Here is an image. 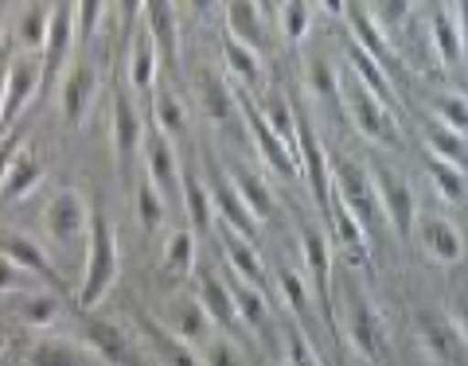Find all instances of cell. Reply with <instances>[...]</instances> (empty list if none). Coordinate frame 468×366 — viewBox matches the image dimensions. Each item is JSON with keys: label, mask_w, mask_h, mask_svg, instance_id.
Returning a JSON list of instances; mask_svg holds the SVG:
<instances>
[{"label": "cell", "mask_w": 468, "mask_h": 366, "mask_svg": "<svg viewBox=\"0 0 468 366\" xmlns=\"http://www.w3.org/2000/svg\"><path fill=\"white\" fill-rule=\"evenodd\" d=\"M117 269H122V250H117V230L106 214L90 218V234H86V273L79 285V308L90 312L101 304V297L113 288Z\"/></svg>", "instance_id": "6da1fadb"}, {"label": "cell", "mask_w": 468, "mask_h": 366, "mask_svg": "<svg viewBox=\"0 0 468 366\" xmlns=\"http://www.w3.org/2000/svg\"><path fill=\"white\" fill-rule=\"evenodd\" d=\"M332 199L340 203V207L356 218L367 234L383 223V211H378L371 175L363 172L359 164H351V160H335V168H332Z\"/></svg>", "instance_id": "7a4b0ae2"}, {"label": "cell", "mask_w": 468, "mask_h": 366, "mask_svg": "<svg viewBox=\"0 0 468 366\" xmlns=\"http://www.w3.org/2000/svg\"><path fill=\"white\" fill-rule=\"evenodd\" d=\"M344 331H347L351 347H356L367 362H383L387 359V328H383V319H378L375 304L351 285L344 292Z\"/></svg>", "instance_id": "3957f363"}, {"label": "cell", "mask_w": 468, "mask_h": 366, "mask_svg": "<svg viewBox=\"0 0 468 366\" xmlns=\"http://www.w3.org/2000/svg\"><path fill=\"white\" fill-rule=\"evenodd\" d=\"M340 106L351 113V121L367 141L375 144H399V121L378 98H371L359 82H340Z\"/></svg>", "instance_id": "277c9868"}, {"label": "cell", "mask_w": 468, "mask_h": 366, "mask_svg": "<svg viewBox=\"0 0 468 366\" xmlns=\"http://www.w3.org/2000/svg\"><path fill=\"white\" fill-rule=\"evenodd\" d=\"M82 343L106 366H153L141 343L113 319H86L82 324Z\"/></svg>", "instance_id": "5b68a950"}, {"label": "cell", "mask_w": 468, "mask_h": 366, "mask_svg": "<svg viewBox=\"0 0 468 366\" xmlns=\"http://www.w3.org/2000/svg\"><path fill=\"white\" fill-rule=\"evenodd\" d=\"M90 207H86V195L75 187H58L48 199V211H43V226L58 246H75L90 234Z\"/></svg>", "instance_id": "8992f818"}, {"label": "cell", "mask_w": 468, "mask_h": 366, "mask_svg": "<svg viewBox=\"0 0 468 366\" xmlns=\"http://www.w3.org/2000/svg\"><path fill=\"white\" fill-rule=\"evenodd\" d=\"M371 183H375V199H378V211H383V218L394 226L399 238H410V234H414V223H418V203H414L410 183L402 180L399 172H390V168H375Z\"/></svg>", "instance_id": "52a82bcc"}, {"label": "cell", "mask_w": 468, "mask_h": 366, "mask_svg": "<svg viewBox=\"0 0 468 366\" xmlns=\"http://www.w3.org/2000/svg\"><path fill=\"white\" fill-rule=\"evenodd\" d=\"M292 152H297V168H304V175H309L313 199L328 211V203H332V168H328V152H324V144H320V137H316V129H313L309 117H297Z\"/></svg>", "instance_id": "ba28073f"}, {"label": "cell", "mask_w": 468, "mask_h": 366, "mask_svg": "<svg viewBox=\"0 0 468 366\" xmlns=\"http://www.w3.org/2000/svg\"><path fill=\"white\" fill-rule=\"evenodd\" d=\"M418 340L437 366H464V328L437 312L418 316Z\"/></svg>", "instance_id": "9c48e42d"}, {"label": "cell", "mask_w": 468, "mask_h": 366, "mask_svg": "<svg viewBox=\"0 0 468 366\" xmlns=\"http://www.w3.org/2000/svg\"><path fill=\"white\" fill-rule=\"evenodd\" d=\"M70 47H75V5H51L48 39H43V82H58L67 75Z\"/></svg>", "instance_id": "30bf717a"}, {"label": "cell", "mask_w": 468, "mask_h": 366, "mask_svg": "<svg viewBox=\"0 0 468 366\" xmlns=\"http://www.w3.org/2000/svg\"><path fill=\"white\" fill-rule=\"evenodd\" d=\"M0 257L12 261L24 277H36V281L48 285V292H63V281H58V273L51 266V257L39 250V246L27 238V234H12V230H0Z\"/></svg>", "instance_id": "8fae6325"}, {"label": "cell", "mask_w": 468, "mask_h": 366, "mask_svg": "<svg viewBox=\"0 0 468 366\" xmlns=\"http://www.w3.org/2000/svg\"><path fill=\"white\" fill-rule=\"evenodd\" d=\"M239 110H242V117H246V129H250V137H254V144H258V156L266 160V168H273L277 175H297V152L289 149V144L273 133V129L261 121V113L254 110V98L250 94H239Z\"/></svg>", "instance_id": "7c38bea8"}, {"label": "cell", "mask_w": 468, "mask_h": 366, "mask_svg": "<svg viewBox=\"0 0 468 366\" xmlns=\"http://www.w3.org/2000/svg\"><path fill=\"white\" fill-rule=\"evenodd\" d=\"M43 86V63L36 55H12L8 58V90H5V113L0 125H12L27 110V101L39 94Z\"/></svg>", "instance_id": "4fadbf2b"}, {"label": "cell", "mask_w": 468, "mask_h": 366, "mask_svg": "<svg viewBox=\"0 0 468 366\" xmlns=\"http://www.w3.org/2000/svg\"><path fill=\"white\" fill-rule=\"evenodd\" d=\"M207 195H211V211L223 214V223H227V230L234 234V238H242V242L254 246V238H258V218L246 211V203H242L239 192L230 187V180H227L223 168H211V187H207Z\"/></svg>", "instance_id": "5bb4252c"}, {"label": "cell", "mask_w": 468, "mask_h": 366, "mask_svg": "<svg viewBox=\"0 0 468 366\" xmlns=\"http://www.w3.org/2000/svg\"><path fill=\"white\" fill-rule=\"evenodd\" d=\"M98 94V70L90 63H70L63 86H58V106H63V121L67 125H82L86 113L94 106Z\"/></svg>", "instance_id": "9a60e30c"}, {"label": "cell", "mask_w": 468, "mask_h": 366, "mask_svg": "<svg viewBox=\"0 0 468 366\" xmlns=\"http://www.w3.org/2000/svg\"><path fill=\"white\" fill-rule=\"evenodd\" d=\"M144 27H149V43L156 55H165L168 63H180V12L176 5H165V0H144Z\"/></svg>", "instance_id": "2e32d148"}, {"label": "cell", "mask_w": 468, "mask_h": 366, "mask_svg": "<svg viewBox=\"0 0 468 366\" xmlns=\"http://www.w3.org/2000/svg\"><path fill=\"white\" fill-rule=\"evenodd\" d=\"M160 328H165L168 335H176L180 343H207L211 340V319L207 312L199 308V300L196 297H180V300H172L168 304V312L156 319Z\"/></svg>", "instance_id": "e0dca14e"}, {"label": "cell", "mask_w": 468, "mask_h": 366, "mask_svg": "<svg viewBox=\"0 0 468 366\" xmlns=\"http://www.w3.org/2000/svg\"><path fill=\"white\" fill-rule=\"evenodd\" d=\"M344 16H347V27L356 32V47L371 58V63H378L390 75V67L399 63V55H394V47H390V39L378 32L375 27V20H371V12H367V5H344Z\"/></svg>", "instance_id": "ac0fdd59"}, {"label": "cell", "mask_w": 468, "mask_h": 366, "mask_svg": "<svg viewBox=\"0 0 468 366\" xmlns=\"http://www.w3.org/2000/svg\"><path fill=\"white\" fill-rule=\"evenodd\" d=\"M196 300H199V308L207 312V319H211V328H218V331H234L239 328V316H234V300H230V288H227V281H218V273H211V269H199L196 273Z\"/></svg>", "instance_id": "d6986e66"}, {"label": "cell", "mask_w": 468, "mask_h": 366, "mask_svg": "<svg viewBox=\"0 0 468 366\" xmlns=\"http://www.w3.org/2000/svg\"><path fill=\"white\" fill-rule=\"evenodd\" d=\"M149 137V144H144V160H149V183L156 187L160 195H176L180 192V156H176L172 141L165 133H144Z\"/></svg>", "instance_id": "ffe728a7"}, {"label": "cell", "mask_w": 468, "mask_h": 366, "mask_svg": "<svg viewBox=\"0 0 468 366\" xmlns=\"http://www.w3.org/2000/svg\"><path fill=\"white\" fill-rule=\"evenodd\" d=\"M144 117L141 110L133 106V98H129V90H117L113 94V152L117 160H129L137 149H141V141H144Z\"/></svg>", "instance_id": "44dd1931"}, {"label": "cell", "mask_w": 468, "mask_h": 366, "mask_svg": "<svg viewBox=\"0 0 468 366\" xmlns=\"http://www.w3.org/2000/svg\"><path fill=\"white\" fill-rule=\"evenodd\" d=\"M227 39L250 47L254 55L266 47V20H261V5H254V0H234V5H227Z\"/></svg>", "instance_id": "7402d4cb"}, {"label": "cell", "mask_w": 468, "mask_h": 366, "mask_svg": "<svg viewBox=\"0 0 468 366\" xmlns=\"http://www.w3.org/2000/svg\"><path fill=\"white\" fill-rule=\"evenodd\" d=\"M43 172H48V168H43V160L32 149H20L16 160H12L8 175H5V183H0V199H5V203L27 199L43 183Z\"/></svg>", "instance_id": "603a6c76"}, {"label": "cell", "mask_w": 468, "mask_h": 366, "mask_svg": "<svg viewBox=\"0 0 468 366\" xmlns=\"http://www.w3.org/2000/svg\"><path fill=\"white\" fill-rule=\"evenodd\" d=\"M418 234H421V246L441 261V266H457V261L464 257V242H461V230L445 223V218H421V223H414Z\"/></svg>", "instance_id": "cb8c5ba5"}, {"label": "cell", "mask_w": 468, "mask_h": 366, "mask_svg": "<svg viewBox=\"0 0 468 366\" xmlns=\"http://www.w3.org/2000/svg\"><path fill=\"white\" fill-rule=\"evenodd\" d=\"M347 63H351V70H356V82L367 90L371 98H378L383 106L394 113V106H399V98H394V86H390V75L378 63H371L367 55H363L356 43H347Z\"/></svg>", "instance_id": "d4e9b609"}, {"label": "cell", "mask_w": 468, "mask_h": 366, "mask_svg": "<svg viewBox=\"0 0 468 366\" xmlns=\"http://www.w3.org/2000/svg\"><path fill=\"white\" fill-rule=\"evenodd\" d=\"M141 331H144V340H149L153 347V355L165 362V366H199V355L187 343H180L176 335H168L165 328L156 324V316H141Z\"/></svg>", "instance_id": "484cf974"}, {"label": "cell", "mask_w": 468, "mask_h": 366, "mask_svg": "<svg viewBox=\"0 0 468 366\" xmlns=\"http://www.w3.org/2000/svg\"><path fill=\"white\" fill-rule=\"evenodd\" d=\"M199 106L203 113L211 117V121H227V117H234V110H239V98L230 94V86L215 75V70H199Z\"/></svg>", "instance_id": "4316f807"}, {"label": "cell", "mask_w": 468, "mask_h": 366, "mask_svg": "<svg viewBox=\"0 0 468 366\" xmlns=\"http://www.w3.org/2000/svg\"><path fill=\"white\" fill-rule=\"evenodd\" d=\"M301 250H304V266L320 297H328V281H332V254H328V238L316 226H304L301 234Z\"/></svg>", "instance_id": "83f0119b"}, {"label": "cell", "mask_w": 468, "mask_h": 366, "mask_svg": "<svg viewBox=\"0 0 468 366\" xmlns=\"http://www.w3.org/2000/svg\"><path fill=\"white\" fill-rule=\"evenodd\" d=\"M430 36H433V51L441 58V67H461L464 63V27L452 24L445 12H433L430 20Z\"/></svg>", "instance_id": "f1b7e54d"}, {"label": "cell", "mask_w": 468, "mask_h": 366, "mask_svg": "<svg viewBox=\"0 0 468 366\" xmlns=\"http://www.w3.org/2000/svg\"><path fill=\"white\" fill-rule=\"evenodd\" d=\"M223 254L230 261V269L234 277H239L242 285H250V288H261V281H266V269H261V257L250 242H242V238H234V234L227 230V238H223Z\"/></svg>", "instance_id": "f546056e"}, {"label": "cell", "mask_w": 468, "mask_h": 366, "mask_svg": "<svg viewBox=\"0 0 468 366\" xmlns=\"http://www.w3.org/2000/svg\"><path fill=\"white\" fill-rule=\"evenodd\" d=\"M227 175H234L230 187L239 192V199L246 203V211H250V214L258 218V226H261V223H266V218L273 214V192L258 180L254 172H246V168H234V172H227Z\"/></svg>", "instance_id": "4dcf8cb0"}, {"label": "cell", "mask_w": 468, "mask_h": 366, "mask_svg": "<svg viewBox=\"0 0 468 366\" xmlns=\"http://www.w3.org/2000/svg\"><path fill=\"white\" fill-rule=\"evenodd\" d=\"M227 288H230V300H234V316H239V324H246V328H266V324H270L266 292H261V288H250V285H242L239 277H234Z\"/></svg>", "instance_id": "1f68e13d"}, {"label": "cell", "mask_w": 468, "mask_h": 366, "mask_svg": "<svg viewBox=\"0 0 468 366\" xmlns=\"http://www.w3.org/2000/svg\"><path fill=\"white\" fill-rule=\"evenodd\" d=\"M160 269H165L168 277H192L196 269V234L192 230H176L168 234V242H165V257H160Z\"/></svg>", "instance_id": "d6a6232c"}, {"label": "cell", "mask_w": 468, "mask_h": 366, "mask_svg": "<svg viewBox=\"0 0 468 366\" xmlns=\"http://www.w3.org/2000/svg\"><path fill=\"white\" fill-rule=\"evenodd\" d=\"M254 110L261 113V121H266L273 133L292 149V137H297V117H292L289 98H285V94H266L261 101H254Z\"/></svg>", "instance_id": "836d02e7"}, {"label": "cell", "mask_w": 468, "mask_h": 366, "mask_svg": "<svg viewBox=\"0 0 468 366\" xmlns=\"http://www.w3.org/2000/svg\"><path fill=\"white\" fill-rule=\"evenodd\" d=\"M48 20H51V8L48 5H27L16 20V43L24 47V55H36L43 51V39H48Z\"/></svg>", "instance_id": "e575fe53"}, {"label": "cell", "mask_w": 468, "mask_h": 366, "mask_svg": "<svg viewBox=\"0 0 468 366\" xmlns=\"http://www.w3.org/2000/svg\"><path fill=\"white\" fill-rule=\"evenodd\" d=\"M27 366H82V350L67 340H39L27 347Z\"/></svg>", "instance_id": "d590c367"}, {"label": "cell", "mask_w": 468, "mask_h": 366, "mask_svg": "<svg viewBox=\"0 0 468 366\" xmlns=\"http://www.w3.org/2000/svg\"><path fill=\"white\" fill-rule=\"evenodd\" d=\"M180 192H184V207H187V218H192V226L196 230H211V195H207V187H203L199 175L187 172L184 180H180Z\"/></svg>", "instance_id": "8d00e7d4"}, {"label": "cell", "mask_w": 468, "mask_h": 366, "mask_svg": "<svg viewBox=\"0 0 468 366\" xmlns=\"http://www.w3.org/2000/svg\"><path fill=\"white\" fill-rule=\"evenodd\" d=\"M153 82H156V51L149 36H144V39H133V51H129V86L149 94Z\"/></svg>", "instance_id": "74e56055"}, {"label": "cell", "mask_w": 468, "mask_h": 366, "mask_svg": "<svg viewBox=\"0 0 468 366\" xmlns=\"http://www.w3.org/2000/svg\"><path fill=\"white\" fill-rule=\"evenodd\" d=\"M223 58H227V70L242 86H258L261 82V58L250 47H242V43H234V39H223Z\"/></svg>", "instance_id": "f35d334b"}, {"label": "cell", "mask_w": 468, "mask_h": 366, "mask_svg": "<svg viewBox=\"0 0 468 366\" xmlns=\"http://www.w3.org/2000/svg\"><path fill=\"white\" fill-rule=\"evenodd\" d=\"M430 160H441V164L464 172V160H468V149H464V137L449 133V129H430Z\"/></svg>", "instance_id": "ab89813d"}, {"label": "cell", "mask_w": 468, "mask_h": 366, "mask_svg": "<svg viewBox=\"0 0 468 366\" xmlns=\"http://www.w3.org/2000/svg\"><path fill=\"white\" fill-rule=\"evenodd\" d=\"M277 24H282V36L289 43H297L309 36L313 27V5H304V0H285V5H277Z\"/></svg>", "instance_id": "60d3db41"}, {"label": "cell", "mask_w": 468, "mask_h": 366, "mask_svg": "<svg viewBox=\"0 0 468 366\" xmlns=\"http://www.w3.org/2000/svg\"><path fill=\"white\" fill-rule=\"evenodd\" d=\"M58 319V297L55 292H27L20 300V324L27 328H48Z\"/></svg>", "instance_id": "b9f144b4"}, {"label": "cell", "mask_w": 468, "mask_h": 366, "mask_svg": "<svg viewBox=\"0 0 468 366\" xmlns=\"http://www.w3.org/2000/svg\"><path fill=\"white\" fill-rule=\"evenodd\" d=\"M153 121H156V133H165L168 141L180 137L187 129V117H184V106L176 94H156L153 98Z\"/></svg>", "instance_id": "7bdbcfd3"}, {"label": "cell", "mask_w": 468, "mask_h": 366, "mask_svg": "<svg viewBox=\"0 0 468 366\" xmlns=\"http://www.w3.org/2000/svg\"><path fill=\"white\" fill-rule=\"evenodd\" d=\"M304 78H309V90L324 101V106H340V78H335V70L324 63V58H309V70H304Z\"/></svg>", "instance_id": "ee69618b"}, {"label": "cell", "mask_w": 468, "mask_h": 366, "mask_svg": "<svg viewBox=\"0 0 468 366\" xmlns=\"http://www.w3.org/2000/svg\"><path fill=\"white\" fill-rule=\"evenodd\" d=\"M133 203H137V223H141L144 230H160V223H165V195H160L149 180L137 183Z\"/></svg>", "instance_id": "f6af8a7d"}, {"label": "cell", "mask_w": 468, "mask_h": 366, "mask_svg": "<svg viewBox=\"0 0 468 366\" xmlns=\"http://www.w3.org/2000/svg\"><path fill=\"white\" fill-rule=\"evenodd\" d=\"M430 175H433V183H437V192H441L445 203L464 207V172L441 164V160H430Z\"/></svg>", "instance_id": "bcb514c9"}, {"label": "cell", "mask_w": 468, "mask_h": 366, "mask_svg": "<svg viewBox=\"0 0 468 366\" xmlns=\"http://www.w3.org/2000/svg\"><path fill=\"white\" fill-rule=\"evenodd\" d=\"M199 366H246V359H242V350L234 340H227V335H211L199 350Z\"/></svg>", "instance_id": "7dc6e473"}, {"label": "cell", "mask_w": 468, "mask_h": 366, "mask_svg": "<svg viewBox=\"0 0 468 366\" xmlns=\"http://www.w3.org/2000/svg\"><path fill=\"white\" fill-rule=\"evenodd\" d=\"M433 113H437V121H441V129L464 137V125H468L464 94H445V98H437V101H433Z\"/></svg>", "instance_id": "c3c4849f"}, {"label": "cell", "mask_w": 468, "mask_h": 366, "mask_svg": "<svg viewBox=\"0 0 468 366\" xmlns=\"http://www.w3.org/2000/svg\"><path fill=\"white\" fill-rule=\"evenodd\" d=\"M328 207H332V218H335V234H340V238H344V246H351V250H359V254H367V230H363L359 223H356V218H351L344 207H340V203H328Z\"/></svg>", "instance_id": "681fc988"}, {"label": "cell", "mask_w": 468, "mask_h": 366, "mask_svg": "<svg viewBox=\"0 0 468 366\" xmlns=\"http://www.w3.org/2000/svg\"><path fill=\"white\" fill-rule=\"evenodd\" d=\"M106 16H110V5H101V0H82V5H75V36L90 39Z\"/></svg>", "instance_id": "f907efd6"}, {"label": "cell", "mask_w": 468, "mask_h": 366, "mask_svg": "<svg viewBox=\"0 0 468 366\" xmlns=\"http://www.w3.org/2000/svg\"><path fill=\"white\" fill-rule=\"evenodd\" d=\"M277 285H282V297L292 312L297 316L309 312V288H304L301 277H292V269H277Z\"/></svg>", "instance_id": "816d5d0a"}, {"label": "cell", "mask_w": 468, "mask_h": 366, "mask_svg": "<svg viewBox=\"0 0 468 366\" xmlns=\"http://www.w3.org/2000/svg\"><path fill=\"white\" fill-rule=\"evenodd\" d=\"M367 12H371L375 27L383 32V27H399L410 12H414V5H406V0H390V5H367Z\"/></svg>", "instance_id": "f5cc1de1"}, {"label": "cell", "mask_w": 468, "mask_h": 366, "mask_svg": "<svg viewBox=\"0 0 468 366\" xmlns=\"http://www.w3.org/2000/svg\"><path fill=\"white\" fill-rule=\"evenodd\" d=\"M285 350H289V366H320L313 343L304 340V335H297V331L289 335V347H285Z\"/></svg>", "instance_id": "db71d44e"}, {"label": "cell", "mask_w": 468, "mask_h": 366, "mask_svg": "<svg viewBox=\"0 0 468 366\" xmlns=\"http://www.w3.org/2000/svg\"><path fill=\"white\" fill-rule=\"evenodd\" d=\"M0 292H27V277L5 257H0Z\"/></svg>", "instance_id": "11a10c76"}, {"label": "cell", "mask_w": 468, "mask_h": 366, "mask_svg": "<svg viewBox=\"0 0 468 366\" xmlns=\"http://www.w3.org/2000/svg\"><path fill=\"white\" fill-rule=\"evenodd\" d=\"M24 149L20 141H0V183H5V175L12 168V160H16V152Z\"/></svg>", "instance_id": "9f6ffc18"}, {"label": "cell", "mask_w": 468, "mask_h": 366, "mask_svg": "<svg viewBox=\"0 0 468 366\" xmlns=\"http://www.w3.org/2000/svg\"><path fill=\"white\" fill-rule=\"evenodd\" d=\"M5 90H8V55L0 47V113H5Z\"/></svg>", "instance_id": "6f0895ef"}, {"label": "cell", "mask_w": 468, "mask_h": 366, "mask_svg": "<svg viewBox=\"0 0 468 366\" xmlns=\"http://www.w3.org/2000/svg\"><path fill=\"white\" fill-rule=\"evenodd\" d=\"M5 350H8V335L0 331V355H5Z\"/></svg>", "instance_id": "680465c9"}]
</instances>
